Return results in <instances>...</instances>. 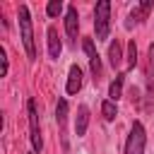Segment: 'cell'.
<instances>
[{"label": "cell", "instance_id": "5", "mask_svg": "<svg viewBox=\"0 0 154 154\" xmlns=\"http://www.w3.org/2000/svg\"><path fill=\"white\" fill-rule=\"evenodd\" d=\"M82 48H84V53H87V58H89L91 77H94V82H99V79H101V58H99V53H96L94 38H84V41H82Z\"/></svg>", "mask_w": 154, "mask_h": 154}, {"label": "cell", "instance_id": "8", "mask_svg": "<svg viewBox=\"0 0 154 154\" xmlns=\"http://www.w3.org/2000/svg\"><path fill=\"white\" fill-rule=\"evenodd\" d=\"M46 36H48V55H51L53 60H58V58H60V51H63V43H60L58 29H55V26H48Z\"/></svg>", "mask_w": 154, "mask_h": 154}, {"label": "cell", "instance_id": "13", "mask_svg": "<svg viewBox=\"0 0 154 154\" xmlns=\"http://www.w3.org/2000/svg\"><path fill=\"white\" fill-rule=\"evenodd\" d=\"M123 84H125V75L123 72H118L116 75V79L111 82V87H108V99L111 101H118L120 96H123Z\"/></svg>", "mask_w": 154, "mask_h": 154}, {"label": "cell", "instance_id": "16", "mask_svg": "<svg viewBox=\"0 0 154 154\" xmlns=\"http://www.w3.org/2000/svg\"><path fill=\"white\" fill-rule=\"evenodd\" d=\"M137 65V46H135V41H130L128 43V67H135Z\"/></svg>", "mask_w": 154, "mask_h": 154}, {"label": "cell", "instance_id": "17", "mask_svg": "<svg viewBox=\"0 0 154 154\" xmlns=\"http://www.w3.org/2000/svg\"><path fill=\"white\" fill-rule=\"evenodd\" d=\"M0 63H2V67H0V77H5V75H7V67H10V60H7L5 48H0Z\"/></svg>", "mask_w": 154, "mask_h": 154}, {"label": "cell", "instance_id": "7", "mask_svg": "<svg viewBox=\"0 0 154 154\" xmlns=\"http://www.w3.org/2000/svg\"><path fill=\"white\" fill-rule=\"evenodd\" d=\"M154 7V2L152 0H144V2H140L130 14H128V22H125V29H132L135 24H140V22H144V17L149 14V10Z\"/></svg>", "mask_w": 154, "mask_h": 154}, {"label": "cell", "instance_id": "6", "mask_svg": "<svg viewBox=\"0 0 154 154\" xmlns=\"http://www.w3.org/2000/svg\"><path fill=\"white\" fill-rule=\"evenodd\" d=\"M65 34L70 38V43L75 46L77 43V34H79V14H77V7L70 5L67 12H65Z\"/></svg>", "mask_w": 154, "mask_h": 154}, {"label": "cell", "instance_id": "15", "mask_svg": "<svg viewBox=\"0 0 154 154\" xmlns=\"http://www.w3.org/2000/svg\"><path fill=\"white\" fill-rule=\"evenodd\" d=\"M60 12H63V2H60V0H51V2L46 5V14H48V17H58Z\"/></svg>", "mask_w": 154, "mask_h": 154}, {"label": "cell", "instance_id": "14", "mask_svg": "<svg viewBox=\"0 0 154 154\" xmlns=\"http://www.w3.org/2000/svg\"><path fill=\"white\" fill-rule=\"evenodd\" d=\"M101 113H103V118L111 123V120H116V116H118V106H116V101H111V99H106L103 103H101Z\"/></svg>", "mask_w": 154, "mask_h": 154}, {"label": "cell", "instance_id": "2", "mask_svg": "<svg viewBox=\"0 0 154 154\" xmlns=\"http://www.w3.org/2000/svg\"><path fill=\"white\" fill-rule=\"evenodd\" d=\"M94 31H96V41H106L111 34V2L101 0L94 7Z\"/></svg>", "mask_w": 154, "mask_h": 154}, {"label": "cell", "instance_id": "3", "mask_svg": "<svg viewBox=\"0 0 154 154\" xmlns=\"http://www.w3.org/2000/svg\"><path fill=\"white\" fill-rule=\"evenodd\" d=\"M26 116H29V140L34 152L43 149V137H41V125H38V111H36V101L29 99L26 101Z\"/></svg>", "mask_w": 154, "mask_h": 154}, {"label": "cell", "instance_id": "18", "mask_svg": "<svg viewBox=\"0 0 154 154\" xmlns=\"http://www.w3.org/2000/svg\"><path fill=\"white\" fill-rule=\"evenodd\" d=\"M29 154H36V152H29Z\"/></svg>", "mask_w": 154, "mask_h": 154}, {"label": "cell", "instance_id": "10", "mask_svg": "<svg viewBox=\"0 0 154 154\" xmlns=\"http://www.w3.org/2000/svg\"><path fill=\"white\" fill-rule=\"evenodd\" d=\"M55 123L60 125L63 130V149H67V137H65V123H67V101L60 99L58 106H55Z\"/></svg>", "mask_w": 154, "mask_h": 154}, {"label": "cell", "instance_id": "9", "mask_svg": "<svg viewBox=\"0 0 154 154\" xmlns=\"http://www.w3.org/2000/svg\"><path fill=\"white\" fill-rule=\"evenodd\" d=\"M65 89H67V94H72V96H75V94L82 89V70H79V65H72V67H70Z\"/></svg>", "mask_w": 154, "mask_h": 154}, {"label": "cell", "instance_id": "12", "mask_svg": "<svg viewBox=\"0 0 154 154\" xmlns=\"http://www.w3.org/2000/svg\"><path fill=\"white\" fill-rule=\"evenodd\" d=\"M108 63H111V67H113V70L123 63V46H120V41H118V38H116V41H111V46H108Z\"/></svg>", "mask_w": 154, "mask_h": 154}, {"label": "cell", "instance_id": "4", "mask_svg": "<svg viewBox=\"0 0 154 154\" xmlns=\"http://www.w3.org/2000/svg\"><path fill=\"white\" fill-rule=\"evenodd\" d=\"M144 144H147L144 125L140 120H135L132 128H130V135H128V142H125V152L123 154H144Z\"/></svg>", "mask_w": 154, "mask_h": 154}, {"label": "cell", "instance_id": "11", "mask_svg": "<svg viewBox=\"0 0 154 154\" xmlns=\"http://www.w3.org/2000/svg\"><path fill=\"white\" fill-rule=\"evenodd\" d=\"M87 125H89V108L82 103V106H77V120H75V135L77 137H82L84 132H87Z\"/></svg>", "mask_w": 154, "mask_h": 154}, {"label": "cell", "instance_id": "1", "mask_svg": "<svg viewBox=\"0 0 154 154\" xmlns=\"http://www.w3.org/2000/svg\"><path fill=\"white\" fill-rule=\"evenodd\" d=\"M17 17H19V36H22V46H24V51H26V58L34 63V60H36V43H34V26H31L29 7H26V5H19Z\"/></svg>", "mask_w": 154, "mask_h": 154}]
</instances>
